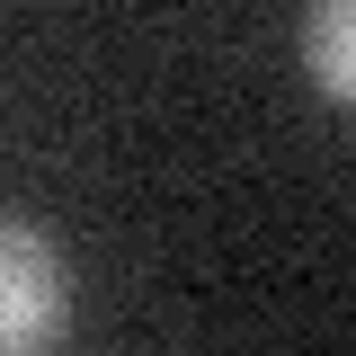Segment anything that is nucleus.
I'll list each match as a JSON object with an SVG mask.
<instances>
[{
	"label": "nucleus",
	"mask_w": 356,
	"mask_h": 356,
	"mask_svg": "<svg viewBox=\"0 0 356 356\" xmlns=\"http://www.w3.org/2000/svg\"><path fill=\"white\" fill-rule=\"evenodd\" d=\"M72 339V259L27 214H0V356H54Z\"/></svg>",
	"instance_id": "obj_1"
},
{
	"label": "nucleus",
	"mask_w": 356,
	"mask_h": 356,
	"mask_svg": "<svg viewBox=\"0 0 356 356\" xmlns=\"http://www.w3.org/2000/svg\"><path fill=\"white\" fill-rule=\"evenodd\" d=\"M303 63H312V89H321L330 107L356 98V9L348 0H321L303 18Z\"/></svg>",
	"instance_id": "obj_2"
}]
</instances>
